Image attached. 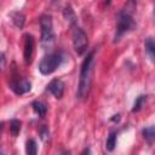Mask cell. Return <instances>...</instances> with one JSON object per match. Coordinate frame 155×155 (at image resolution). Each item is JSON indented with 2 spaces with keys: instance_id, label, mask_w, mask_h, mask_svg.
Returning <instances> with one entry per match:
<instances>
[{
  "instance_id": "9c48e42d",
  "label": "cell",
  "mask_w": 155,
  "mask_h": 155,
  "mask_svg": "<svg viewBox=\"0 0 155 155\" xmlns=\"http://www.w3.org/2000/svg\"><path fill=\"white\" fill-rule=\"evenodd\" d=\"M144 50L147 52L148 58L155 63V38L153 36H148L144 40Z\"/></svg>"
},
{
  "instance_id": "cb8c5ba5",
  "label": "cell",
  "mask_w": 155,
  "mask_h": 155,
  "mask_svg": "<svg viewBox=\"0 0 155 155\" xmlns=\"http://www.w3.org/2000/svg\"><path fill=\"white\" fill-rule=\"evenodd\" d=\"M154 15H155V8H154Z\"/></svg>"
},
{
  "instance_id": "5b68a950",
  "label": "cell",
  "mask_w": 155,
  "mask_h": 155,
  "mask_svg": "<svg viewBox=\"0 0 155 155\" xmlns=\"http://www.w3.org/2000/svg\"><path fill=\"white\" fill-rule=\"evenodd\" d=\"M71 38H73V46H74L75 52L79 56L84 54L88 46V38H87V34L85 33V30L78 25H74Z\"/></svg>"
},
{
  "instance_id": "52a82bcc",
  "label": "cell",
  "mask_w": 155,
  "mask_h": 155,
  "mask_svg": "<svg viewBox=\"0 0 155 155\" xmlns=\"http://www.w3.org/2000/svg\"><path fill=\"white\" fill-rule=\"evenodd\" d=\"M34 53V36L31 34L24 35V48H23V58L25 64H30L33 61Z\"/></svg>"
},
{
  "instance_id": "3957f363",
  "label": "cell",
  "mask_w": 155,
  "mask_h": 155,
  "mask_svg": "<svg viewBox=\"0 0 155 155\" xmlns=\"http://www.w3.org/2000/svg\"><path fill=\"white\" fill-rule=\"evenodd\" d=\"M67 61V54L64 52H51L44 56L39 63V71L42 75H50L57 70Z\"/></svg>"
},
{
  "instance_id": "30bf717a",
  "label": "cell",
  "mask_w": 155,
  "mask_h": 155,
  "mask_svg": "<svg viewBox=\"0 0 155 155\" xmlns=\"http://www.w3.org/2000/svg\"><path fill=\"white\" fill-rule=\"evenodd\" d=\"M142 136L147 140L148 144H153L155 142V125L147 126L142 130Z\"/></svg>"
},
{
  "instance_id": "7a4b0ae2",
  "label": "cell",
  "mask_w": 155,
  "mask_h": 155,
  "mask_svg": "<svg viewBox=\"0 0 155 155\" xmlns=\"http://www.w3.org/2000/svg\"><path fill=\"white\" fill-rule=\"evenodd\" d=\"M136 8L134 2H128L125 5V7L119 11L116 16V28H115V34H114V42H117L121 40V38L130 31L134 30L137 28V23L133 19L132 12Z\"/></svg>"
},
{
  "instance_id": "603a6c76",
  "label": "cell",
  "mask_w": 155,
  "mask_h": 155,
  "mask_svg": "<svg viewBox=\"0 0 155 155\" xmlns=\"http://www.w3.org/2000/svg\"><path fill=\"white\" fill-rule=\"evenodd\" d=\"M1 155H5V153H4V151H1Z\"/></svg>"
},
{
  "instance_id": "9a60e30c",
  "label": "cell",
  "mask_w": 155,
  "mask_h": 155,
  "mask_svg": "<svg viewBox=\"0 0 155 155\" xmlns=\"http://www.w3.org/2000/svg\"><path fill=\"white\" fill-rule=\"evenodd\" d=\"M25 154L27 155H38V144L36 140L30 138L25 142Z\"/></svg>"
},
{
  "instance_id": "4fadbf2b",
  "label": "cell",
  "mask_w": 155,
  "mask_h": 155,
  "mask_svg": "<svg viewBox=\"0 0 155 155\" xmlns=\"http://www.w3.org/2000/svg\"><path fill=\"white\" fill-rule=\"evenodd\" d=\"M31 108L35 111V114H38L39 116H45L47 113V105L40 101H34L31 103Z\"/></svg>"
},
{
  "instance_id": "44dd1931",
  "label": "cell",
  "mask_w": 155,
  "mask_h": 155,
  "mask_svg": "<svg viewBox=\"0 0 155 155\" xmlns=\"http://www.w3.org/2000/svg\"><path fill=\"white\" fill-rule=\"evenodd\" d=\"M1 67H2V68L5 67V53H4V52L1 53Z\"/></svg>"
},
{
  "instance_id": "ffe728a7",
  "label": "cell",
  "mask_w": 155,
  "mask_h": 155,
  "mask_svg": "<svg viewBox=\"0 0 155 155\" xmlns=\"http://www.w3.org/2000/svg\"><path fill=\"white\" fill-rule=\"evenodd\" d=\"M110 121H113V122H119V121H120V114L113 115V117L110 119Z\"/></svg>"
},
{
  "instance_id": "ac0fdd59",
  "label": "cell",
  "mask_w": 155,
  "mask_h": 155,
  "mask_svg": "<svg viewBox=\"0 0 155 155\" xmlns=\"http://www.w3.org/2000/svg\"><path fill=\"white\" fill-rule=\"evenodd\" d=\"M40 137H41L42 140H47L50 138V131H48V128L45 125L40 128Z\"/></svg>"
},
{
  "instance_id": "7402d4cb",
  "label": "cell",
  "mask_w": 155,
  "mask_h": 155,
  "mask_svg": "<svg viewBox=\"0 0 155 155\" xmlns=\"http://www.w3.org/2000/svg\"><path fill=\"white\" fill-rule=\"evenodd\" d=\"M61 155H71V154H70L69 151H64V153H62Z\"/></svg>"
},
{
  "instance_id": "8fae6325",
  "label": "cell",
  "mask_w": 155,
  "mask_h": 155,
  "mask_svg": "<svg viewBox=\"0 0 155 155\" xmlns=\"http://www.w3.org/2000/svg\"><path fill=\"white\" fill-rule=\"evenodd\" d=\"M11 19H12V23L18 28V29H22L24 27V23H25V16L19 12V11H16V12H12L11 15Z\"/></svg>"
},
{
  "instance_id": "7c38bea8",
  "label": "cell",
  "mask_w": 155,
  "mask_h": 155,
  "mask_svg": "<svg viewBox=\"0 0 155 155\" xmlns=\"http://www.w3.org/2000/svg\"><path fill=\"white\" fill-rule=\"evenodd\" d=\"M116 138H117V132L115 130H111L107 137V142H105V149L108 151H113L116 147Z\"/></svg>"
},
{
  "instance_id": "d6986e66",
  "label": "cell",
  "mask_w": 155,
  "mask_h": 155,
  "mask_svg": "<svg viewBox=\"0 0 155 155\" xmlns=\"http://www.w3.org/2000/svg\"><path fill=\"white\" fill-rule=\"evenodd\" d=\"M81 155H92V153H91V148H90V147H87V148H85V149L82 150V153H81Z\"/></svg>"
},
{
  "instance_id": "2e32d148",
  "label": "cell",
  "mask_w": 155,
  "mask_h": 155,
  "mask_svg": "<svg viewBox=\"0 0 155 155\" xmlns=\"http://www.w3.org/2000/svg\"><path fill=\"white\" fill-rule=\"evenodd\" d=\"M147 98H148V96H147V94H139V96L136 98L134 103H133L132 113H137V111H139V110L143 108L144 103L147 102Z\"/></svg>"
},
{
  "instance_id": "e0dca14e",
  "label": "cell",
  "mask_w": 155,
  "mask_h": 155,
  "mask_svg": "<svg viewBox=\"0 0 155 155\" xmlns=\"http://www.w3.org/2000/svg\"><path fill=\"white\" fill-rule=\"evenodd\" d=\"M21 121L17 120V119H12L10 121V133L12 137H17L19 131H21Z\"/></svg>"
},
{
  "instance_id": "ba28073f",
  "label": "cell",
  "mask_w": 155,
  "mask_h": 155,
  "mask_svg": "<svg viewBox=\"0 0 155 155\" xmlns=\"http://www.w3.org/2000/svg\"><path fill=\"white\" fill-rule=\"evenodd\" d=\"M64 82L61 80V79H53L51 80V82L47 85L46 90L52 93L54 96V98L57 99H61L63 97V93H64Z\"/></svg>"
},
{
  "instance_id": "277c9868",
  "label": "cell",
  "mask_w": 155,
  "mask_h": 155,
  "mask_svg": "<svg viewBox=\"0 0 155 155\" xmlns=\"http://www.w3.org/2000/svg\"><path fill=\"white\" fill-rule=\"evenodd\" d=\"M40 28H41L40 44L44 50H48L56 42V34L53 30L52 17L50 15H42L40 17Z\"/></svg>"
},
{
  "instance_id": "6da1fadb",
  "label": "cell",
  "mask_w": 155,
  "mask_h": 155,
  "mask_svg": "<svg viewBox=\"0 0 155 155\" xmlns=\"http://www.w3.org/2000/svg\"><path fill=\"white\" fill-rule=\"evenodd\" d=\"M94 54H96V51L92 50L84 58L81 67H80L79 85H78V91H76V98L80 101H85L90 93V90H91L93 65H94Z\"/></svg>"
},
{
  "instance_id": "5bb4252c",
  "label": "cell",
  "mask_w": 155,
  "mask_h": 155,
  "mask_svg": "<svg viewBox=\"0 0 155 155\" xmlns=\"http://www.w3.org/2000/svg\"><path fill=\"white\" fill-rule=\"evenodd\" d=\"M63 16H64V18H65L73 27L75 25V23H76V16H75V12L73 11V8H71L70 5H67V6L64 7V10H63Z\"/></svg>"
},
{
  "instance_id": "8992f818",
  "label": "cell",
  "mask_w": 155,
  "mask_h": 155,
  "mask_svg": "<svg viewBox=\"0 0 155 155\" xmlns=\"http://www.w3.org/2000/svg\"><path fill=\"white\" fill-rule=\"evenodd\" d=\"M10 88L17 96H22V94H24L31 90V84L25 78H17L10 82Z\"/></svg>"
}]
</instances>
